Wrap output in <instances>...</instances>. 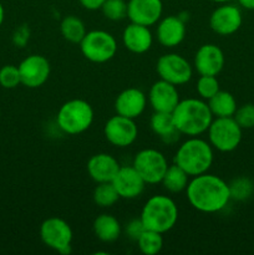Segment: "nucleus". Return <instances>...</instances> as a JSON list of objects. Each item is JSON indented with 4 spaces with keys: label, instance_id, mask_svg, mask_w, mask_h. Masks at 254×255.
<instances>
[{
    "label": "nucleus",
    "instance_id": "nucleus-17",
    "mask_svg": "<svg viewBox=\"0 0 254 255\" xmlns=\"http://www.w3.org/2000/svg\"><path fill=\"white\" fill-rule=\"evenodd\" d=\"M224 54L219 46L214 44H204L194 55V69L199 75L217 76L223 70Z\"/></svg>",
    "mask_w": 254,
    "mask_h": 255
},
{
    "label": "nucleus",
    "instance_id": "nucleus-19",
    "mask_svg": "<svg viewBox=\"0 0 254 255\" xmlns=\"http://www.w3.org/2000/svg\"><path fill=\"white\" fill-rule=\"evenodd\" d=\"M157 40L164 47H176L186 37V24L176 15H169L158 21Z\"/></svg>",
    "mask_w": 254,
    "mask_h": 255
},
{
    "label": "nucleus",
    "instance_id": "nucleus-3",
    "mask_svg": "<svg viewBox=\"0 0 254 255\" xmlns=\"http://www.w3.org/2000/svg\"><path fill=\"white\" fill-rule=\"evenodd\" d=\"M144 229L164 234L178 221V207L171 197L156 194L148 198L139 216Z\"/></svg>",
    "mask_w": 254,
    "mask_h": 255
},
{
    "label": "nucleus",
    "instance_id": "nucleus-27",
    "mask_svg": "<svg viewBox=\"0 0 254 255\" xmlns=\"http://www.w3.org/2000/svg\"><path fill=\"white\" fill-rule=\"evenodd\" d=\"M163 234L158 232L144 229L137 239V246L141 253L146 255H156L163 248Z\"/></svg>",
    "mask_w": 254,
    "mask_h": 255
},
{
    "label": "nucleus",
    "instance_id": "nucleus-32",
    "mask_svg": "<svg viewBox=\"0 0 254 255\" xmlns=\"http://www.w3.org/2000/svg\"><path fill=\"white\" fill-rule=\"evenodd\" d=\"M21 84L19 67L15 65H5L0 69V86L4 89H15Z\"/></svg>",
    "mask_w": 254,
    "mask_h": 255
},
{
    "label": "nucleus",
    "instance_id": "nucleus-10",
    "mask_svg": "<svg viewBox=\"0 0 254 255\" xmlns=\"http://www.w3.org/2000/svg\"><path fill=\"white\" fill-rule=\"evenodd\" d=\"M156 71L159 79L174 85L181 86L191 81L193 76L192 65L187 61L186 57L179 54H164L157 60Z\"/></svg>",
    "mask_w": 254,
    "mask_h": 255
},
{
    "label": "nucleus",
    "instance_id": "nucleus-36",
    "mask_svg": "<svg viewBox=\"0 0 254 255\" xmlns=\"http://www.w3.org/2000/svg\"><path fill=\"white\" fill-rule=\"evenodd\" d=\"M79 2L87 10H99L101 9L105 0H79Z\"/></svg>",
    "mask_w": 254,
    "mask_h": 255
},
{
    "label": "nucleus",
    "instance_id": "nucleus-23",
    "mask_svg": "<svg viewBox=\"0 0 254 255\" xmlns=\"http://www.w3.org/2000/svg\"><path fill=\"white\" fill-rule=\"evenodd\" d=\"M149 126H151L152 132L161 137L167 143L178 139V136L181 134L177 131L172 114H167V112H153L149 120Z\"/></svg>",
    "mask_w": 254,
    "mask_h": 255
},
{
    "label": "nucleus",
    "instance_id": "nucleus-35",
    "mask_svg": "<svg viewBox=\"0 0 254 255\" xmlns=\"http://www.w3.org/2000/svg\"><path fill=\"white\" fill-rule=\"evenodd\" d=\"M29 40V29H27L25 25L20 26L19 29L15 30L14 32V36H12V41L16 46L19 47H24L25 44Z\"/></svg>",
    "mask_w": 254,
    "mask_h": 255
},
{
    "label": "nucleus",
    "instance_id": "nucleus-37",
    "mask_svg": "<svg viewBox=\"0 0 254 255\" xmlns=\"http://www.w3.org/2000/svg\"><path fill=\"white\" fill-rule=\"evenodd\" d=\"M239 5L247 10H254V0H238Z\"/></svg>",
    "mask_w": 254,
    "mask_h": 255
},
{
    "label": "nucleus",
    "instance_id": "nucleus-34",
    "mask_svg": "<svg viewBox=\"0 0 254 255\" xmlns=\"http://www.w3.org/2000/svg\"><path fill=\"white\" fill-rule=\"evenodd\" d=\"M144 231V227L143 224H142L141 219H132L131 222H128V224L126 226V229H125V232H126L127 237H128L129 239H132V241H137L138 239V237L141 236L142 232Z\"/></svg>",
    "mask_w": 254,
    "mask_h": 255
},
{
    "label": "nucleus",
    "instance_id": "nucleus-39",
    "mask_svg": "<svg viewBox=\"0 0 254 255\" xmlns=\"http://www.w3.org/2000/svg\"><path fill=\"white\" fill-rule=\"evenodd\" d=\"M211 1L218 2V4H224V2H229V1H232V0H211Z\"/></svg>",
    "mask_w": 254,
    "mask_h": 255
},
{
    "label": "nucleus",
    "instance_id": "nucleus-6",
    "mask_svg": "<svg viewBox=\"0 0 254 255\" xmlns=\"http://www.w3.org/2000/svg\"><path fill=\"white\" fill-rule=\"evenodd\" d=\"M79 45L85 59L95 64H105L110 61L117 52L116 39L105 30H92L86 32Z\"/></svg>",
    "mask_w": 254,
    "mask_h": 255
},
{
    "label": "nucleus",
    "instance_id": "nucleus-8",
    "mask_svg": "<svg viewBox=\"0 0 254 255\" xmlns=\"http://www.w3.org/2000/svg\"><path fill=\"white\" fill-rule=\"evenodd\" d=\"M40 238L47 248L60 254L71 253L72 229L65 219L50 217L40 226Z\"/></svg>",
    "mask_w": 254,
    "mask_h": 255
},
{
    "label": "nucleus",
    "instance_id": "nucleus-29",
    "mask_svg": "<svg viewBox=\"0 0 254 255\" xmlns=\"http://www.w3.org/2000/svg\"><path fill=\"white\" fill-rule=\"evenodd\" d=\"M228 186L229 193H231V199H233V201H247L254 193V183L248 177H238V178H234Z\"/></svg>",
    "mask_w": 254,
    "mask_h": 255
},
{
    "label": "nucleus",
    "instance_id": "nucleus-20",
    "mask_svg": "<svg viewBox=\"0 0 254 255\" xmlns=\"http://www.w3.org/2000/svg\"><path fill=\"white\" fill-rule=\"evenodd\" d=\"M120 163L109 153L94 154L87 162V173L96 183L112 182L120 169Z\"/></svg>",
    "mask_w": 254,
    "mask_h": 255
},
{
    "label": "nucleus",
    "instance_id": "nucleus-26",
    "mask_svg": "<svg viewBox=\"0 0 254 255\" xmlns=\"http://www.w3.org/2000/svg\"><path fill=\"white\" fill-rule=\"evenodd\" d=\"M60 31L64 39L72 44H80L87 32L84 21L75 15H69L62 19L60 24Z\"/></svg>",
    "mask_w": 254,
    "mask_h": 255
},
{
    "label": "nucleus",
    "instance_id": "nucleus-5",
    "mask_svg": "<svg viewBox=\"0 0 254 255\" xmlns=\"http://www.w3.org/2000/svg\"><path fill=\"white\" fill-rule=\"evenodd\" d=\"M94 110L87 101L81 99L69 100L61 105L56 115L59 128L66 134H80L91 127Z\"/></svg>",
    "mask_w": 254,
    "mask_h": 255
},
{
    "label": "nucleus",
    "instance_id": "nucleus-2",
    "mask_svg": "<svg viewBox=\"0 0 254 255\" xmlns=\"http://www.w3.org/2000/svg\"><path fill=\"white\" fill-rule=\"evenodd\" d=\"M177 131L188 137H198L208 129L213 115L208 104L202 99L181 100L172 111Z\"/></svg>",
    "mask_w": 254,
    "mask_h": 255
},
{
    "label": "nucleus",
    "instance_id": "nucleus-13",
    "mask_svg": "<svg viewBox=\"0 0 254 255\" xmlns=\"http://www.w3.org/2000/svg\"><path fill=\"white\" fill-rule=\"evenodd\" d=\"M243 22L241 9L236 5L224 2L216 7L209 16V26L221 36H229L238 31Z\"/></svg>",
    "mask_w": 254,
    "mask_h": 255
},
{
    "label": "nucleus",
    "instance_id": "nucleus-15",
    "mask_svg": "<svg viewBox=\"0 0 254 255\" xmlns=\"http://www.w3.org/2000/svg\"><path fill=\"white\" fill-rule=\"evenodd\" d=\"M112 184L119 193L120 198L124 199L137 198L143 193L146 187V182L133 166L120 167L119 172L112 179Z\"/></svg>",
    "mask_w": 254,
    "mask_h": 255
},
{
    "label": "nucleus",
    "instance_id": "nucleus-28",
    "mask_svg": "<svg viewBox=\"0 0 254 255\" xmlns=\"http://www.w3.org/2000/svg\"><path fill=\"white\" fill-rule=\"evenodd\" d=\"M92 198L95 203L101 208H110L119 201L120 196L112 182H105V183H97Z\"/></svg>",
    "mask_w": 254,
    "mask_h": 255
},
{
    "label": "nucleus",
    "instance_id": "nucleus-4",
    "mask_svg": "<svg viewBox=\"0 0 254 255\" xmlns=\"http://www.w3.org/2000/svg\"><path fill=\"white\" fill-rule=\"evenodd\" d=\"M174 163L189 177L206 173L213 163V147L198 137H189L177 149Z\"/></svg>",
    "mask_w": 254,
    "mask_h": 255
},
{
    "label": "nucleus",
    "instance_id": "nucleus-14",
    "mask_svg": "<svg viewBox=\"0 0 254 255\" xmlns=\"http://www.w3.org/2000/svg\"><path fill=\"white\" fill-rule=\"evenodd\" d=\"M162 12V0H128L127 2V17L134 24L152 26L161 20Z\"/></svg>",
    "mask_w": 254,
    "mask_h": 255
},
{
    "label": "nucleus",
    "instance_id": "nucleus-24",
    "mask_svg": "<svg viewBox=\"0 0 254 255\" xmlns=\"http://www.w3.org/2000/svg\"><path fill=\"white\" fill-rule=\"evenodd\" d=\"M208 106L213 117H233L237 111V101L228 91L219 90L213 97L208 100Z\"/></svg>",
    "mask_w": 254,
    "mask_h": 255
},
{
    "label": "nucleus",
    "instance_id": "nucleus-9",
    "mask_svg": "<svg viewBox=\"0 0 254 255\" xmlns=\"http://www.w3.org/2000/svg\"><path fill=\"white\" fill-rule=\"evenodd\" d=\"M132 166L143 178L146 184H157L161 183L169 164L166 156L161 151L154 148H144L137 152Z\"/></svg>",
    "mask_w": 254,
    "mask_h": 255
},
{
    "label": "nucleus",
    "instance_id": "nucleus-40",
    "mask_svg": "<svg viewBox=\"0 0 254 255\" xmlns=\"http://www.w3.org/2000/svg\"><path fill=\"white\" fill-rule=\"evenodd\" d=\"M0 116H1V111H0Z\"/></svg>",
    "mask_w": 254,
    "mask_h": 255
},
{
    "label": "nucleus",
    "instance_id": "nucleus-12",
    "mask_svg": "<svg viewBox=\"0 0 254 255\" xmlns=\"http://www.w3.org/2000/svg\"><path fill=\"white\" fill-rule=\"evenodd\" d=\"M21 85L29 89L41 87L49 80L50 67L49 60L42 55H29L19 64Z\"/></svg>",
    "mask_w": 254,
    "mask_h": 255
},
{
    "label": "nucleus",
    "instance_id": "nucleus-30",
    "mask_svg": "<svg viewBox=\"0 0 254 255\" xmlns=\"http://www.w3.org/2000/svg\"><path fill=\"white\" fill-rule=\"evenodd\" d=\"M101 10L104 16L111 21H121L127 17V2L125 0H105Z\"/></svg>",
    "mask_w": 254,
    "mask_h": 255
},
{
    "label": "nucleus",
    "instance_id": "nucleus-16",
    "mask_svg": "<svg viewBox=\"0 0 254 255\" xmlns=\"http://www.w3.org/2000/svg\"><path fill=\"white\" fill-rule=\"evenodd\" d=\"M147 99L154 112H167V114H172V111L181 101L177 86L161 79L152 85Z\"/></svg>",
    "mask_w": 254,
    "mask_h": 255
},
{
    "label": "nucleus",
    "instance_id": "nucleus-18",
    "mask_svg": "<svg viewBox=\"0 0 254 255\" xmlns=\"http://www.w3.org/2000/svg\"><path fill=\"white\" fill-rule=\"evenodd\" d=\"M147 106V96L142 90L128 87L120 92L115 101V110L117 115L128 119H137L144 112Z\"/></svg>",
    "mask_w": 254,
    "mask_h": 255
},
{
    "label": "nucleus",
    "instance_id": "nucleus-21",
    "mask_svg": "<svg viewBox=\"0 0 254 255\" xmlns=\"http://www.w3.org/2000/svg\"><path fill=\"white\" fill-rule=\"evenodd\" d=\"M122 42L128 51L133 54H144L151 49L153 36L148 26L131 22L122 32Z\"/></svg>",
    "mask_w": 254,
    "mask_h": 255
},
{
    "label": "nucleus",
    "instance_id": "nucleus-22",
    "mask_svg": "<svg viewBox=\"0 0 254 255\" xmlns=\"http://www.w3.org/2000/svg\"><path fill=\"white\" fill-rule=\"evenodd\" d=\"M94 233L97 239L104 243H112L120 238L122 233L121 223L111 214H100L94 222Z\"/></svg>",
    "mask_w": 254,
    "mask_h": 255
},
{
    "label": "nucleus",
    "instance_id": "nucleus-31",
    "mask_svg": "<svg viewBox=\"0 0 254 255\" xmlns=\"http://www.w3.org/2000/svg\"><path fill=\"white\" fill-rule=\"evenodd\" d=\"M197 94L199 95L202 100H207L208 101L211 97H213L217 92L221 90L219 87V81L217 76H206V75H201L196 85Z\"/></svg>",
    "mask_w": 254,
    "mask_h": 255
},
{
    "label": "nucleus",
    "instance_id": "nucleus-11",
    "mask_svg": "<svg viewBox=\"0 0 254 255\" xmlns=\"http://www.w3.org/2000/svg\"><path fill=\"white\" fill-rule=\"evenodd\" d=\"M105 138L112 146L125 148L134 143L138 136V128L134 120L116 115L109 119L104 127Z\"/></svg>",
    "mask_w": 254,
    "mask_h": 255
},
{
    "label": "nucleus",
    "instance_id": "nucleus-7",
    "mask_svg": "<svg viewBox=\"0 0 254 255\" xmlns=\"http://www.w3.org/2000/svg\"><path fill=\"white\" fill-rule=\"evenodd\" d=\"M208 142L219 152H232L242 141V127L233 117H216L208 129Z\"/></svg>",
    "mask_w": 254,
    "mask_h": 255
},
{
    "label": "nucleus",
    "instance_id": "nucleus-1",
    "mask_svg": "<svg viewBox=\"0 0 254 255\" xmlns=\"http://www.w3.org/2000/svg\"><path fill=\"white\" fill-rule=\"evenodd\" d=\"M186 194L189 204L202 213L221 212L231 201L228 183L207 172L192 177L187 184Z\"/></svg>",
    "mask_w": 254,
    "mask_h": 255
},
{
    "label": "nucleus",
    "instance_id": "nucleus-38",
    "mask_svg": "<svg viewBox=\"0 0 254 255\" xmlns=\"http://www.w3.org/2000/svg\"><path fill=\"white\" fill-rule=\"evenodd\" d=\"M4 17H5L4 6H2V4H1V2H0V26H1L2 22H4Z\"/></svg>",
    "mask_w": 254,
    "mask_h": 255
},
{
    "label": "nucleus",
    "instance_id": "nucleus-25",
    "mask_svg": "<svg viewBox=\"0 0 254 255\" xmlns=\"http://www.w3.org/2000/svg\"><path fill=\"white\" fill-rule=\"evenodd\" d=\"M188 182V174L181 167L173 163L171 166H168L161 183L163 184L164 189H167L171 193H181L182 191H186Z\"/></svg>",
    "mask_w": 254,
    "mask_h": 255
},
{
    "label": "nucleus",
    "instance_id": "nucleus-33",
    "mask_svg": "<svg viewBox=\"0 0 254 255\" xmlns=\"http://www.w3.org/2000/svg\"><path fill=\"white\" fill-rule=\"evenodd\" d=\"M233 119L237 124L242 127V129H249L254 127V105L246 104L238 107L234 114Z\"/></svg>",
    "mask_w": 254,
    "mask_h": 255
}]
</instances>
